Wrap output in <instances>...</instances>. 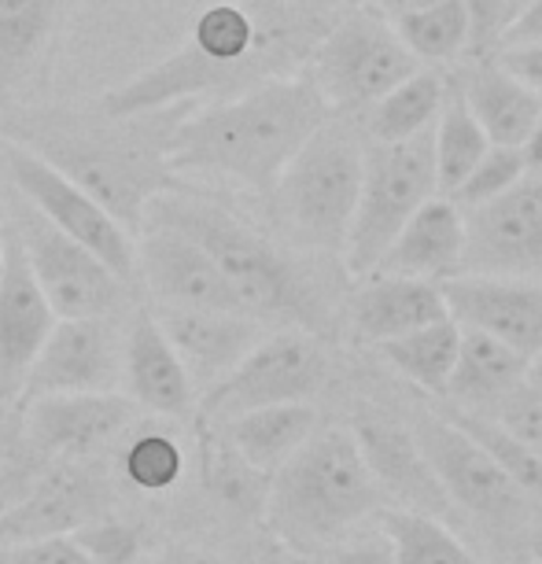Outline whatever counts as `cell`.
<instances>
[{"mask_svg":"<svg viewBox=\"0 0 542 564\" xmlns=\"http://www.w3.org/2000/svg\"><path fill=\"white\" fill-rule=\"evenodd\" d=\"M328 23L300 12L292 0H218L204 8L174 56L104 93V119H152L177 104L199 108L270 78L300 74Z\"/></svg>","mask_w":542,"mask_h":564,"instance_id":"1","label":"cell"},{"mask_svg":"<svg viewBox=\"0 0 542 564\" xmlns=\"http://www.w3.org/2000/svg\"><path fill=\"white\" fill-rule=\"evenodd\" d=\"M328 115L317 85L300 70L185 108L159 133V152L174 177H218L270 196L289 159Z\"/></svg>","mask_w":542,"mask_h":564,"instance_id":"2","label":"cell"},{"mask_svg":"<svg viewBox=\"0 0 542 564\" xmlns=\"http://www.w3.org/2000/svg\"><path fill=\"white\" fill-rule=\"evenodd\" d=\"M144 221H159V226L193 237L218 265V273L226 276L240 311L254 322L300 325L303 333H317L325 325L322 300L311 289V281L292 265L289 254H281L262 232L243 226L229 210L166 188L148 204Z\"/></svg>","mask_w":542,"mask_h":564,"instance_id":"3","label":"cell"},{"mask_svg":"<svg viewBox=\"0 0 542 564\" xmlns=\"http://www.w3.org/2000/svg\"><path fill=\"white\" fill-rule=\"evenodd\" d=\"M380 484L369 473L350 429H317L265 491V524L284 546L317 553L380 509Z\"/></svg>","mask_w":542,"mask_h":564,"instance_id":"4","label":"cell"},{"mask_svg":"<svg viewBox=\"0 0 542 564\" xmlns=\"http://www.w3.org/2000/svg\"><path fill=\"white\" fill-rule=\"evenodd\" d=\"M8 137L37 152L59 174H67L82 193L108 207L111 218L122 221L133 237L144 226L148 204L166 188H177V177L166 170L163 152H159V137L144 144L133 130L122 133V122L115 119L93 126L71 115H56V119H37Z\"/></svg>","mask_w":542,"mask_h":564,"instance_id":"5","label":"cell"},{"mask_svg":"<svg viewBox=\"0 0 542 564\" xmlns=\"http://www.w3.org/2000/svg\"><path fill=\"white\" fill-rule=\"evenodd\" d=\"M361 170L366 141L355 130V115H328L265 196L284 237L311 251L344 254L361 193Z\"/></svg>","mask_w":542,"mask_h":564,"instance_id":"6","label":"cell"},{"mask_svg":"<svg viewBox=\"0 0 542 564\" xmlns=\"http://www.w3.org/2000/svg\"><path fill=\"white\" fill-rule=\"evenodd\" d=\"M413 70H421V63L373 0L339 15L303 67L333 115H361Z\"/></svg>","mask_w":542,"mask_h":564,"instance_id":"7","label":"cell"},{"mask_svg":"<svg viewBox=\"0 0 542 564\" xmlns=\"http://www.w3.org/2000/svg\"><path fill=\"white\" fill-rule=\"evenodd\" d=\"M440 196L435 185V148L432 130L406 137L395 144H369L366 141V170H361V193L355 218H350L344 265L350 276H369L377 270L380 254L406 226V218L421 204Z\"/></svg>","mask_w":542,"mask_h":564,"instance_id":"8","label":"cell"},{"mask_svg":"<svg viewBox=\"0 0 542 564\" xmlns=\"http://www.w3.org/2000/svg\"><path fill=\"white\" fill-rule=\"evenodd\" d=\"M410 432L454 509H465L491 535H517L528 528L535 502L458 424H451L443 413H418Z\"/></svg>","mask_w":542,"mask_h":564,"instance_id":"9","label":"cell"},{"mask_svg":"<svg viewBox=\"0 0 542 564\" xmlns=\"http://www.w3.org/2000/svg\"><path fill=\"white\" fill-rule=\"evenodd\" d=\"M328 384V358L314 333L289 328L262 336L218 384L204 391V424H226L237 413L278 406V402H311Z\"/></svg>","mask_w":542,"mask_h":564,"instance_id":"10","label":"cell"},{"mask_svg":"<svg viewBox=\"0 0 542 564\" xmlns=\"http://www.w3.org/2000/svg\"><path fill=\"white\" fill-rule=\"evenodd\" d=\"M8 221L23 240L37 289L59 322H89V317H111L119 311L126 281L111 265H104L89 248L52 226L26 199L8 207Z\"/></svg>","mask_w":542,"mask_h":564,"instance_id":"11","label":"cell"},{"mask_svg":"<svg viewBox=\"0 0 542 564\" xmlns=\"http://www.w3.org/2000/svg\"><path fill=\"white\" fill-rule=\"evenodd\" d=\"M0 155H4V166L12 174L19 199H26L52 226L67 232L71 240H78L82 248H89L122 281L137 276V237L122 221L111 218L108 207H100L67 174H59L56 166L45 163L37 152H30L26 144L12 141V137L0 141Z\"/></svg>","mask_w":542,"mask_h":564,"instance_id":"12","label":"cell"},{"mask_svg":"<svg viewBox=\"0 0 542 564\" xmlns=\"http://www.w3.org/2000/svg\"><path fill=\"white\" fill-rule=\"evenodd\" d=\"M462 215L465 251L458 273L542 284V174H524L502 196Z\"/></svg>","mask_w":542,"mask_h":564,"instance_id":"13","label":"cell"},{"mask_svg":"<svg viewBox=\"0 0 542 564\" xmlns=\"http://www.w3.org/2000/svg\"><path fill=\"white\" fill-rule=\"evenodd\" d=\"M122 380V347L108 317L56 322L23 380L19 402L45 395H108Z\"/></svg>","mask_w":542,"mask_h":564,"instance_id":"14","label":"cell"},{"mask_svg":"<svg viewBox=\"0 0 542 564\" xmlns=\"http://www.w3.org/2000/svg\"><path fill=\"white\" fill-rule=\"evenodd\" d=\"M59 317L41 295L12 221L0 218V410L15 406L41 344Z\"/></svg>","mask_w":542,"mask_h":564,"instance_id":"15","label":"cell"},{"mask_svg":"<svg viewBox=\"0 0 542 564\" xmlns=\"http://www.w3.org/2000/svg\"><path fill=\"white\" fill-rule=\"evenodd\" d=\"M446 311L462 328L502 339L524 358L542 355V284L517 276L454 273L440 281Z\"/></svg>","mask_w":542,"mask_h":564,"instance_id":"16","label":"cell"},{"mask_svg":"<svg viewBox=\"0 0 542 564\" xmlns=\"http://www.w3.org/2000/svg\"><path fill=\"white\" fill-rule=\"evenodd\" d=\"M350 435H355L361 457H366L369 473L380 484V491L391 495L399 509H413V513H429L443 520L454 513L451 498L435 480L432 465L424 462L413 432L388 410L358 406L355 421H350Z\"/></svg>","mask_w":542,"mask_h":564,"instance_id":"17","label":"cell"},{"mask_svg":"<svg viewBox=\"0 0 542 564\" xmlns=\"http://www.w3.org/2000/svg\"><path fill=\"white\" fill-rule=\"evenodd\" d=\"M137 273L163 306L243 314L210 254L193 237L159 221H144L137 232Z\"/></svg>","mask_w":542,"mask_h":564,"instance_id":"18","label":"cell"},{"mask_svg":"<svg viewBox=\"0 0 542 564\" xmlns=\"http://www.w3.org/2000/svg\"><path fill=\"white\" fill-rule=\"evenodd\" d=\"M23 435L41 457H85L133 424V399L45 395L23 406Z\"/></svg>","mask_w":542,"mask_h":564,"instance_id":"19","label":"cell"},{"mask_svg":"<svg viewBox=\"0 0 542 564\" xmlns=\"http://www.w3.org/2000/svg\"><path fill=\"white\" fill-rule=\"evenodd\" d=\"M155 322L166 344L185 366L193 388L218 384L237 361L262 339V322L232 311H196V306H155Z\"/></svg>","mask_w":542,"mask_h":564,"instance_id":"20","label":"cell"},{"mask_svg":"<svg viewBox=\"0 0 542 564\" xmlns=\"http://www.w3.org/2000/svg\"><path fill=\"white\" fill-rule=\"evenodd\" d=\"M104 506V484L82 465H56L30 487L23 502L0 513V546L71 535Z\"/></svg>","mask_w":542,"mask_h":564,"instance_id":"21","label":"cell"},{"mask_svg":"<svg viewBox=\"0 0 542 564\" xmlns=\"http://www.w3.org/2000/svg\"><path fill=\"white\" fill-rule=\"evenodd\" d=\"M465 251V215L454 199L432 196L406 218L377 270L384 276H418V281H446L462 270Z\"/></svg>","mask_w":542,"mask_h":564,"instance_id":"22","label":"cell"},{"mask_svg":"<svg viewBox=\"0 0 542 564\" xmlns=\"http://www.w3.org/2000/svg\"><path fill=\"white\" fill-rule=\"evenodd\" d=\"M122 369L137 406L163 413V417H185L193 410L196 388L188 380L185 366H181V358L174 355V347L166 344L152 306L133 314L122 347Z\"/></svg>","mask_w":542,"mask_h":564,"instance_id":"23","label":"cell"},{"mask_svg":"<svg viewBox=\"0 0 542 564\" xmlns=\"http://www.w3.org/2000/svg\"><path fill=\"white\" fill-rule=\"evenodd\" d=\"M440 317H451L443 289L435 281H418V276L369 273L350 300V328L361 344L373 347L440 322Z\"/></svg>","mask_w":542,"mask_h":564,"instance_id":"24","label":"cell"},{"mask_svg":"<svg viewBox=\"0 0 542 564\" xmlns=\"http://www.w3.org/2000/svg\"><path fill=\"white\" fill-rule=\"evenodd\" d=\"M454 89L462 93V100L469 104L473 119L480 122L491 144L520 148L524 137L535 130L542 119V97L535 89H528L524 82L513 78L495 56L473 59L465 74L454 78Z\"/></svg>","mask_w":542,"mask_h":564,"instance_id":"25","label":"cell"},{"mask_svg":"<svg viewBox=\"0 0 542 564\" xmlns=\"http://www.w3.org/2000/svg\"><path fill=\"white\" fill-rule=\"evenodd\" d=\"M531 358L513 350L502 339L480 333V328H462V347L458 361H454L451 377H446L443 402L451 410L465 413H484L491 417L509 391L520 384V377L528 372Z\"/></svg>","mask_w":542,"mask_h":564,"instance_id":"26","label":"cell"},{"mask_svg":"<svg viewBox=\"0 0 542 564\" xmlns=\"http://www.w3.org/2000/svg\"><path fill=\"white\" fill-rule=\"evenodd\" d=\"M317 429H322V417L311 402H278V406H259L229 417L221 440L251 468L273 476Z\"/></svg>","mask_w":542,"mask_h":564,"instance_id":"27","label":"cell"},{"mask_svg":"<svg viewBox=\"0 0 542 564\" xmlns=\"http://www.w3.org/2000/svg\"><path fill=\"white\" fill-rule=\"evenodd\" d=\"M443 100H446V78L440 70L421 67L361 111L366 115L361 119L366 130L361 133H366L369 144H395L406 141V137L429 133L435 119H440Z\"/></svg>","mask_w":542,"mask_h":564,"instance_id":"28","label":"cell"},{"mask_svg":"<svg viewBox=\"0 0 542 564\" xmlns=\"http://www.w3.org/2000/svg\"><path fill=\"white\" fill-rule=\"evenodd\" d=\"M458 347H462V325L454 317H440V322L413 328L406 336L377 344L380 358L399 377H406L410 384L429 391V395H443L446 377H451L454 361H458Z\"/></svg>","mask_w":542,"mask_h":564,"instance_id":"29","label":"cell"},{"mask_svg":"<svg viewBox=\"0 0 542 564\" xmlns=\"http://www.w3.org/2000/svg\"><path fill=\"white\" fill-rule=\"evenodd\" d=\"M388 19L418 63L446 67V63L469 56V15H465L462 0H432V4Z\"/></svg>","mask_w":542,"mask_h":564,"instance_id":"30","label":"cell"},{"mask_svg":"<svg viewBox=\"0 0 542 564\" xmlns=\"http://www.w3.org/2000/svg\"><path fill=\"white\" fill-rule=\"evenodd\" d=\"M432 148H435V185H440V196H451L469 177V170L487 155V148H491L480 122L473 119L469 104L462 100V93L451 82H446L443 111L432 126Z\"/></svg>","mask_w":542,"mask_h":564,"instance_id":"31","label":"cell"},{"mask_svg":"<svg viewBox=\"0 0 542 564\" xmlns=\"http://www.w3.org/2000/svg\"><path fill=\"white\" fill-rule=\"evenodd\" d=\"M377 513L395 564H476L469 546L454 531H446L443 520L413 509H377Z\"/></svg>","mask_w":542,"mask_h":564,"instance_id":"32","label":"cell"},{"mask_svg":"<svg viewBox=\"0 0 542 564\" xmlns=\"http://www.w3.org/2000/svg\"><path fill=\"white\" fill-rule=\"evenodd\" d=\"M443 417L451 424H458L469 440L480 443L484 451L498 462V468H502V473L531 498V502H542V457L531 451V446H524L517 435H509L502 424H498L495 417H484V413H465V410L446 406Z\"/></svg>","mask_w":542,"mask_h":564,"instance_id":"33","label":"cell"},{"mask_svg":"<svg viewBox=\"0 0 542 564\" xmlns=\"http://www.w3.org/2000/svg\"><path fill=\"white\" fill-rule=\"evenodd\" d=\"M56 0H0V85L15 82L45 45Z\"/></svg>","mask_w":542,"mask_h":564,"instance_id":"34","label":"cell"},{"mask_svg":"<svg viewBox=\"0 0 542 564\" xmlns=\"http://www.w3.org/2000/svg\"><path fill=\"white\" fill-rule=\"evenodd\" d=\"M204 480H207V491H215L218 502L237 509V513H259L265 506V491H270V484H265L270 476L251 468L221 435L215 443H207Z\"/></svg>","mask_w":542,"mask_h":564,"instance_id":"35","label":"cell"},{"mask_svg":"<svg viewBox=\"0 0 542 564\" xmlns=\"http://www.w3.org/2000/svg\"><path fill=\"white\" fill-rule=\"evenodd\" d=\"M122 473L141 491H170L185 473V454H181V443L170 432L144 429L126 443Z\"/></svg>","mask_w":542,"mask_h":564,"instance_id":"36","label":"cell"},{"mask_svg":"<svg viewBox=\"0 0 542 564\" xmlns=\"http://www.w3.org/2000/svg\"><path fill=\"white\" fill-rule=\"evenodd\" d=\"M524 174H528V166H524V155H520V148L491 144L480 163L469 170V177H465L446 199H454V204H458L462 210L480 207V204H487V199L502 196L506 188H513Z\"/></svg>","mask_w":542,"mask_h":564,"instance_id":"37","label":"cell"},{"mask_svg":"<svg viewBox=\"0 0 542 564\" xmlns=\"http://www.w3.org/2000/svg\"><path fill=\"white\" fill-rule=\"evenodd\" d=\"M491 417L502 424L509 435H517L520 443L531 446L542 457V355L531 358L528 372L520 377V384L498 402Z\"/></svg>","mask_w":542,"mask_h":564,"instance_id":"38","label":"cell"},{"mask_svg":"<svg viewBox=\"0 0 542 564\" xmlns=\"http://www.w3.org/2000/svg\"><path fill=\"white\" fill-rule=\"evenodd\" d=\"M0 564H97L74 535H48L19 546H0Z\"/></svg>","mask_w":542,"mask_h":564,"instance_id":"39","label":"cell"},{"mask_svg":"<svg viewBox=\"0 0 542 564\" xmlns=\"http://www.w3.org/2000/svg\"><path fill=\"white\" fill-rule=\"evenodd\" d=\"M74 539H78V546L97 564H126L137 553V531L126 524H115V520L85 528Z\"/></svg>","mask_w":542,"mask_h":564,"instance_id":"40","label":"cell"},{"mask_svg":"<svg viewBox=\"0 0 542 564\" xmlns=\"http://www.w3.org/2000/svg\"><path fill=\"white\" fill-rule=\"evenodd\" d=\"M469 15V56L487 59L495 56L498 37L506 26V0H462Z\"/></svg>","mask_w":542,"mask_h":564,"instance_id":"41","label":"cell"},{"mask_svg":"<svg viewBox=\"0 0 542 564\" xmlns=\"http://www.w3.org/2000/svg\"><path fill=\"white\" fill-rule=\"evenodd\" d=\"M325 564H395V553H391L384 531H377V535H361L347 546H333Z\"/></svg>","mask_w":542,"mask_h":564,"instance_id":"42","label":"cell"},{"mask_svg":"<svg viewBox=\"0 0 542 564\" xmlns=\"http://www.w3.org/2000/svg\"><path fill=\"white\" fill-rule=\"evenodd\" d=\"M495 59L502 63V67L520 78L528 85V89H535L542 97V45H517V48H498Z\"/></svg>","mask_w":542,"mask_h":564,"instance_id":"43","label":"cell"},{"mask_svg":"<svg viewBox=\"0 0 542 564\" xmlns=\"http://www.w3.org/2000/svg\"><path fill=\"white\" fill-rule=\"evenodd\" d=\"M517 45H542V0H531L524 12H517L502 26L498 48H517ZM495 48V52H498Z\"/></svg>","mask_w":542,"mask_h":564,"instance_id":"44","label":"cell"},{"mask_svg":"<svg viewBox=\"0 0 542 564\" xmlns=\"http://www.w3.org/2000/svg\"><path fill=\"white\" fill-rule=\"evenodd\" d=\"M292 4L300 8V12L314 15V19H322V23L333 26L339 15L350 12L355 4H366V0H292Z\"/></svg>","mask_w":542,"mask_h":564,"instance_id":"45","label":"cell"},{"mask_svg":"<svg viewBox=\"0 0 542 564\" xmlns=\"http://www.w3.org/2000/svg\"><path fill=\"white\" fill-rule=\"evenodd\" d=\"M152 564H226L221 557H215V553L207 550H193V546H177V550H166L159 553V557Z\"/></svg>","mask_w":542,"mask_h":564,"instance_id":"46","label":"cell"},{"mask_svg":"<svg viewBox=\"0 0 542 564\" xmlns=\"http://www.w3.org/2000/svg\"><path fill=\"white\" fill-rule=\"evenodd\" d=\"M520 155H524L528 174H542V119L535 122V130L524 137V144H520Z\"/></svg>","mask_w":542,"mask_h":564,"instance_id":"47","label":"cell"},{"mask_svg":"<svg viewBox=\"0 0 542 564\" xmlns=\"http://www.w3.org/2000/svg\"><path fill=\"white\" fill-rule=\"evenodd\" d=\"M524 535H528V550H531V561L542 564V502H535V509H531V517H528V528H524Z\"/></svg>","mask_w":542,"mask_h":564,"instance_id":"48","label":"cell"},{"mask_svg":"<svg viewBox=\"0 0 542 564\" xmlns=\"http://www.w3.org/2000/svg\"><path fill=\"white\" fill-rule=\"evenodd\" d=\"M384 15H399V12H410V8H421V4H432V0H373Z\"/></svg>","mask_w":542,"mask_h":564,"instance_id":"49","label":"cell"},{"mask_svg":"<svg viewBox=\"0 0 542 564\" xmlns=\"http://www.w3.org/2000/svg\"><path fill=\"white\" fill-rule=\"evenodd\" d=\"M531 4V0H506V23L513 19L517 12H524V8Z\"/></svg>","mask_w":542,"mask_h":564,"instance_id":"50","label":"cell"}]
</instances>
